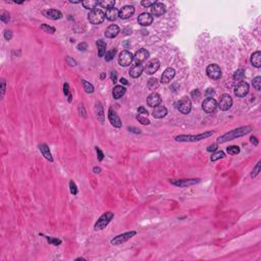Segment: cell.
<instances>
[{
    "instance_id": "obj_62",
    "label": "cell",
    "mask_w": 261,
    "mask_h": 261,
    "mask_svg": "<svg viewBox=\"0 0 261 261\" xmlns=\"http://www.w3.org/2000/svg\"><path fill=\"white\" fill-rule=\"evenodd\" d=\"M120 81H121V84H124V85H129V82H128V81H126L125 78H121Z\"/></svg>"
},
{
    "instance_id": "obj_53",
    "label": "cell",
    "mask_w": 261,
    "mask_h": 261,
    "mask_svg": "<svg viewBox=\"0 0 261 261\" xmlns=\"http://www.w3.org/2000/svg\"><path fill=\"white\" fill-rule=\"evenodd\" d=\"M87 47H88V45H87V43H85V42H82V43H80L78 45V49L80 51H85Z\"/></svg>"
},
{
    "instance_id": "obj_41",
    "label": "cell",
    "mask_w": 261,
    "mask_h": 261,
    "mask_svg": "<svg viewBox=\"0 0 261 261\" xmlns=\"http://www.w3.org/2000/svg\"><path fill=\"white\" fill-rule=\"evenodd\" d=\"M148 87L150 90H155L157 87H158V81L156 79H150L148 82Z\"/></svg>"
},
{
    "instance_id": "obj_55",
    "label": "cell",
    "mask_w": 261,
    "mask_h": 261,
    "mask_svg": "<svg viewBox=\"0 0 261 261\" xmlns=\"http://www.w3.org/2000/svg\"><path fill=\"white\" fill-rule=\"evenodd\" d=\"M128 130H130V132L135 133V134H140L141 133V130L137 129V128H134V126H128Z\"/></svg>"
},
{
    "instance_id": "obj_5",
    "label": "cell",
    "mask_w": 261,
    "mask_h": 261,
    "mask_svg": "<svg viewBox=\"0 0 261 261\" xmlns=\"http://www.w3.org/2000/svg\"><path fill=\"white\" fill-rule=\"evenodd\" d=\"M176 109H178L180 112H182L184 114H188L190 113V111L192 109V101L190 98L188 97H183L181 100H179L176 102Z\"/></svg>"
},
{
    "instance_id": "obj_33",
    "label": "cell",
    "mask_w": 261,
    "mask_h": 261,
    "mask_svg": "<svg viewBox=\"0 0 261 261\" xmlns=\"http://www.w3.org/2000/svg\"><path fill=\"white\" fill-rule=\"evenodd\" d=\"M99 5H100L102 8H112L116 5V1L113 0H103V1H99Z\"/></svg>"
},
{
    "instance_id": "obj_49",
    "label": "cell",
    "mask_w": 261,
    "mask_h": 261,
    "mask_svg": "<svg viewBox=\"0 0 261 261\" xmlns=\"http://www.w3.org/2000/svg\"><path fill=\"white\" fill-rule=\"evenodd\" d=\"M205 94H206V96L208 98H212L213 96H214V94H215V91H214L213 88H208V89L206 90Z\"/></svg>"
},
{
    "instance_id": "obj_58",
    "label": "cell",
    "mask_w": 261,
    "mask_h": 261,
    "mask_svg": "<svg viewBox=\"0 0 261 261\" xmlns=\"http://www.w3.org/2000/svg\"><path fill=\"white\" fill-rule=\"evenodd\" d=\"M66 61H67L68 65H71V66H75V65H76V61H75V60H72L70 56H67V57H66Z\"/></svg>"
},
{
    "instance_id": "obj_51",
    "label": "cell",
    "mask_w": 261,
    "mask_h": 261,
    "mask_svg": "<svg viewBox=\"0 0 261 261\" xmlns=\"http://www.w3.org/2000/svg\"><path fill=\"white\" fill-rule=\"evenodd\" d=\"M4 38L7 41H9L11 38H12V32H11L10 30H5L4 31Z\"/></svg>"
},
{
    "instance_id": "obj_11",
    "label": "cell",
    "mask_w": 261,
    "mask_h": 261,
    "mask_svg": "<svg viewBox=\"0 0 261 261\" xmlns=\"http://www.w3.org/2000/svg\"><path fill=\"white\" fill-rule=\"evenodd\" d=\"M217 107V102L214 98H206L202 102V109L206 113H212Z\"/></svg>"
},
{
    "instance_id": "obj_39",
    "label": "cell",
    "mask_w": 261,
    "mask_h": 261,
    "mask_svg": "<svg viewBox=\"0 0 261 261\" xmlns=\"http://www.w3.org/2000/svg\"><path fill=\"white\" fill-rule=\"evenodd\" d=\"M253 87L255 88V90L260 91L261 89V76H256L255 79H253Z\"/></svg>"
},
{
    "instance_id": "obj_47",
    "label": "cell",
    "mask_w": 261,
    "mask_h": 261,
    "mask_svg": "<svg viewBox=\"0 0 261 261\" xmlns=\"http://www.w3.org/2000/svg\"><path fill=\"white\" fill-rule=\"evenodd\" d=\"M200 96H201V94H200V91L199 90H194V91H192V93H191V97L194 99V100H198L199 98H200Z\"/></svg>"
},
{
    "instance_id": "obj_25",
    "label": "cell",
    "mask_w": 261,
    "mask_h": 261,
    "mask_svg": "<svg viewBox=\"0 0 261 261\" xmlns=\"http://www.w3.org/2000/svg\"><path fill=\"white\" fill-rule=\"evenodd\" d=\"M167 114V109H166V107H164V106H156L155 107V109L153 110V112H152V116H154L155 118H162L164 117Z\"/></svg>"
},
{
    "instance_id": "obj_57",
    "label": "cell",
    "mask_w": 261,
    "mask_h": 261,
    "mask_svg": "<svg viewBox=\"0 0 261 261\" xmlns=\"http://www.w3.org/2000/svg\"><path fill=\"white\" fill-rule=\"evenodd\" d=\"M216 149H217V144H213V145H210L209 147H207V151L212 152V151H215Z\"/></svg>"
},
{
    "instance_id": "obj_14",
    "label": "cell",
    "mask_w": 261,
    "mask_h": 261,
    "mask_svg": "<svg viewBox=\"0 0 261 261\" xmlns=\"http://www.w3.org/2000/svg\"><path fill=\"white\" fill-rule=\"evenodd\" d=\"M165 11H166V6L162 2H155L151 6V14H153L154 17L163 15L165 13Z\"/></svg>"
},
{
    "instance_id": "obj_2",
    "label": "cell",
    "mask_w": 261,
    "mask_h": 261,
    "mask_svg": "<svg viewBox=\"0 0 261 261\" xmlns=\"http://www.w3.org/2000/svg\"><path fill=\"white\" fill-rule=\"evenodd\" d=\"M214 134L213 130H207L205 133L198 134V135H179L175 138L176 142H197L207 139Z\"/></svg>"
},
{
    "instance_id": "obj_40",
    "label": "cell",
    "mask_w": 261,
    "mask_h": 261,
    "mask_svg": "<svg viewBox=\"0 0 261 261\" xmlns=\"http://www.w3.org/2000/svg\"><path fill=\"white\" fill-rule=\"evenodd\" d=\"M41 30H43L44 32H46V33H49V34H53V33H55V29L53 28V27H50L49 25H46V24L41 25Z\"/></svg>"
},
{
    "instance_id": "obj_37",
    "label": "cell",
    "mask_w": 261,
    "mask_h": 261,
    "mask_svg": "<svg viewBox=\"0 0 261 261\" xmlns=\"http://www.w3.org/2000/svg\"><path fill=\"white\" fill-rule=\"evenodd\" d=\"M224 151H217L214 154L211 155V161H216L218 159H222L224 158Z\"/></svg>"
},
{
    "instance_id": "obj_59",
    "label": "cell",
    "mask_w": 261,
    "mask_h": 261,
    "mask_svg": "<svg viewBox=\"0 0 261 261\" xmlns=\"http://www.w3.org/2000/svg\"><path fill=\"white\" fill-rule=\"evenodd\" d=\"M110 78H111V80H112L113 83L116 82V71H111Z\"/></svg>"
},
{
    "instance_id": "obj_36",
    "label": "cell",
    "mask_w": 261,
    "mask_h": 261,
    "mask_svg": "<svg viewBox=\"0 0 261 261\" xmlns=\"http://www.w3.org/2000/svg\"><path fill=\"white\" fill-rule=\"evenodd\" d=\"M226 151H228L229 154H231V155H237L240 153V148L238 147V146H229V147L226 148Z\"/></svg>"
},
{
    "instance_id": "obj_60",
    "label": "cell",
    "mask_w": 261,
    "mask_h": 261,
    "mask_svg": "<svg viewBox=\"0 0 261 261\" xmlns=\"http://www.w3.org/2000/svg\"><path fill=\"white\" fill-rule=\"evenodd\" d=\"M250 141H251V143H252L253 145H254V146L258 145V140H257L256 137H251V138H250Z\"/></svg>"
},
{
    "instance_id": "obj_50",
    "label": "cell",
    "mask_w": 261,
    "mask_h": 261,
    "mask_svg": "<svg viewBox=\"0 0 261 261\" xmlns=\"http://www.w3.org/2000/svg\"><path fill=\"white\" fill-rule=\"evenodd\" d=\"M79 113H80L81 116L86 117V110H85V107H84L83 104H80L79 105Z\"/></svg>"
},
{
    "instance_id": "obj_15",
    "label": "cell",
    "mask_w": 261,
    "mask_h": 261,
    "mask_svg": "<svg viewBox=\"0 0 261 261\" xmlns=\"http://www.w3.org/2000/svg\"><path fill=\"white\" fill-rule=\"evenodd\" d=\"M134 13H135V7L132 5H126L118 10V17L122 20L130 18Z\"/></svg>"
},
{
    "instance_id": "obj_32",
    "label": "cell",
    "mask_w": 261,
    "mask_h": 261,
    "mask_svg": "<svg viewBox=\"0 0 261 261\" xmlns=\"http://www.w3.org/2000/svg\"><path fill=\"white\" fill-rule=\"evenodd\" d=\"M82 5L85 7L86 9L93 10L96 8V6L99 5V1H94V0H87V1H83Z\"/></svg>"
},
{
    "instance_id": "obj_45",
    "label": "cell",
    "mask_w": 261,
    "mask_h": 261,
    "mask_svg": "<svg viewBox=\"0 0 261 261\" xmlns=\"http://www.w3.org/2000/svg\"><path fill=\"white\" fill-rule=\"evenodd\" d=\"M70 189H71V193L72 195H76L78 194V187H76V183L74 181L70 182Z\"/></svg>"
},
{
    "instance_id": "obj_29",
    "label": "cell",
    "mask_w": 261,
    "mask_h": 261,
    "mask_svg": "<svg viewBox=\"0 0 261 261\" xmlns=\"http://www.w3.org/2000/svg\"><path fill=\"white\" fill-rule=\"evenodd\" d=\"M105 17H106V18L108 21H111V22L116 21V17H118V10L116 8H114V7L107 9L106 10V13H105Z\"/></svg>"
},
{
    "instance_id": "obj_1",
    "label": "cell",
    "mask_w": 261,
    "mask_h": 261,
    "mask_svg": "<svg viewBox=\"0 0 261 261\" xmlns=\"http://www.w3.org/2000/svg\"><path fill=\"white\" fill-rule=\"evenodd\" d=\"M251 130H252V126H240V128L229 130V133H226V134H224V135H222L221 137H219L217 139V143L222 144V143H225V142H228V141H232L234 139H237V138H239V137H243V136L250 133Z\"/></svg>"
},
{
    "instance_id": "obj_23",
    "label": "cell",
    "mask_w": 261,
    "mask_h": 261,
    "mask_svg": "<svg viewBox=\"0 0 261 261\" xmlns=\"http://www.w3.org/2000/svg\"><path fill=\"white\" fill-rule=\"evenodd\" d=\"M143 71H144L143 65L139 64V63H136L135 65H133V66L130 67V76H132V78H134V79H137V78H139V76L142 75V72H143Z\"/></svg>"
},
{
    "instance_id": "obj_46",
    "label": "cell",
    "mask_w": 261,
    "mask_h": 261,
    "mask_svg": "<svg viewBox=\"0 0 261 261\" xmlns=\"http://www.w3.org/2000/svg\"><path fill=\"white\" fill-rule=\"evenodd\" d=\"M46 238L48 239L49 243L53 244L54 246H58V245L61 244V240H59V239H55V238H49V237H46Z\"/></svg>"
},
{
    "instance_id": "obj_16",
    "label": "cell",
    "mask_w": 261,
    "mask_h": 261,
    "mask_svg": "<svg viewBox=\"0 0 261 261\" xmlns=\"http://www.w3.org/2000/svg\"><path fill=\"white\" fill-rule=\"evenodd\" d=\"M108 120L110 121V124L112 125L114 128H121L122 125L120 116H117L116 112L112 108H109V110H108Z\"/></svg>"
},
{
    "instance_id": "obj_4",
    "label": "cell",
    "mask_w": 261,
    "mask_h": 261,
    "mask_svg": "<svg viewBox=\"0 0 261 261\" xmlns=\"http://www.w3.org/2000/svg\"><path fill=\"white\" fill-rule=\"evenodd\" d=\"M105 12L100 8H95L90 11L88 18L92 25H100L105 20Z\"/></svg>"
},
{
    "instance_id": "obj_10",
    "label": "cell",
    "mask_w": 261,
    "mask_h": 261,
    "mask_svg": "<svg viewBox=\"0 0 261 261\" xmlns=\"http://www.w3.org/2000/svg\"><path fill=\"white\" fill-rule=\"evenodd\" d=\"M134 60V55L132 54V52H130L128 50H124L120 53L118 55V63L121 66H129L132 63V61Z\"/></svg>"
},
{
    "instance_id": "obj_27",
    "label": "cell",
    "mask_w": 261,
    "mask_h": 261,
    "mask_svg": "<svg viewBox=\"0 0 261 261\" xmlns=\"http://www.w3.org/2000/svg\"><path fill=\"white\" fill-rule=\"evenodd\" d=\"M95 112H96V116H97V118L101 121V124H103V122H104V111H103V107L100 102L96 103Z\"/></svg>"
},
{
    "instance_id": "obj_54",
    "label": "cell",
    "mask_w": 261,
    "mask_h": 261,
    "mask_svg": "<svg viewBox=\"0 0 261 261\" xmlns=\"http://www.w3.org/2000/svg\"><path fill=\"white\" fill-rule=\"evenodd\" d=\"M5 81L1 80V98H3V96L5 94Z\"/></svg>"
},
{
    "instance_id": "obj_42",
    "label": "cell",
    "mask_w": 261,
    "mask_h": 261,
    "mask_svg": "<svg viewBox=\"0 0 261 261\" xmlns=\"http://www.w3.org/2000/svg\"><path fill=\"white\" fill-rule=\"evenodd\" d=\"M259 171H260V160L258 161V162H257L255 167L253 168V170L251 172V178H253V179L256 178V176L259 175Z\"/></svg>"
},
{
    "instance_id": "obj_3",
    "label": "cell",
    "mask_w": 261,
    "mask_h": 261,
    "mask_svg": "<svg viewBox=\"0 0 261 261\" xmlns=\"http://www.w3.org/2000/svg\"><path fill=\"white\" fill-rule=\"evenodd\" d=\"M114 216V214L111 211H107V212L103 213L102 215L98 218V220L96 221V224L94 225L95 231H102L104 229L107 225L109 224V222L112 220V218Z\"/></svg>"
},
{
    "instance_id": "obj_48",
    "label": "cell",
    "mask_w": 261,
    "mask_h": 261,
    "mask_svg": "<svg viewBox=\"0 0 261 261\" xmlns=\"http://www.w3.org/2000/svg\"><path fill=\"white\" fill-rule=\"evenodd\" d=\"M156 1H150V0H143L141 1V5L144 7H151L153 4H154Z\"/></svg>"
},
{
    "instance_id": "obj_13",
    "label": "cell",
    "mask_w": 261,
    "mask_h": 261,
    "mask_svg": "<svg viewBox=\"0 0 261 261\" xmlns=\"http://www.w3.org/2000/svg\"><path fill=\"white\" fill-rule=\"evenodd\" d=\"M159 66H160V62L159 60L157 58H153L151 59L149 62L147 63L145 67V71L147 75H154L155 72L159 70Z\"/></svg>"
},
{
    "instance_id": "obj_52",
    "label": "cell",
    "mask_w": 261,
    "mask_h": 261,
    "mask_svg": "<svg viewBox=\"0 0 261 261\" xmlns=\"http://www.w3.org/2000/svg\"><path fill=\"white\" fill-rule=\"evenodd\" d=\"M96 151H97V157H98V160L99 161H102L103 158H104V154H103V152L99 149L98 147H96Z\"/></svg>"
},
{
    "instance_id": "obj_56",
    "label": "cell",
    "mask_w": 261,
    "mask_h": 261,
    "mask_svg": "<svg viewBox=\"0 0 261 261\" xmlns=\"http://www.w3.org/2000/svg\"><path fill=\"white\" fill-rule=\"evenodd\" d=\"M138 112H139V114H148L147 109H145V107H143V106H140L139 108H138Z\"/></svg>"
},
{
    "instance_id": "obj_34",
    "label": "cell",
    "mask_w": 261,
    "mask_h": 261,
    "mask_svg": "<svg viewBox=\"0 0 261 261\" xmlns=\"http://www.w3.org/2000/svg\"><path fill=\"white\" fill-rule=\"evenodd\" d=\"M82 85L86 93H93L94 92V86L89 82H87L86 80H82Z\"/></svg>"
},
{
    "instance_id": "obj_64",
    "label": "cell",
    "mask_w": 261,
    "mask_h": 261,
    "mask_svg": "<svg viewBox=\"0 0 261 261\" xmlns=\"http://www.w3.org/2000/svg\"><path fill=\"white\" fill-rule=\"evenodd\" d=\"M104 78H105V74H104V72H102V75H101V79L103 80Z\"/></svg>"
},
{
    "instance_id": "obj_7",
    "label": "cell",
    "mask_w": 261,
    "mask_h": 261,
    "mask_svg": "<svg viewBox=\"0 0 261 261\" xmlns=\"http://www.w3.org/2000/svg\"><path fill=\"white\" fill-rule=\"evenodd\" d=\"M206 74L212 80H219L222 76L221 68L219 67V65H217L215 63L209 64L206 68Z\"/></svg>"
},
{
    "instance_id": "obj_6",
    "label": "cell",
    "mask_w": 261,
    "mask_h": 261,
    "mask_svg": "<svg viewBox=\"0 0 261 261\" xmlns=\"http://www.w3.org/2000/svg\"><path fill=\"white\" fill-rule=\"evenodd\" d=\"M136 234L137 233L135 231H130V232H126V233H124V234H121V235L114 237L113 239L110 241V244L113 245V246L121 245L122 243H125V242L129 241L130 239H132V238L135 236Z\"/></svg>"
},
{
    "instance_id": "obj_63",
    "label": "cell",
    "mask_w": 261,
    "mask_h": 261,
    "mask_svg": "<svg viewBox=\"0 0 261 261\" xmlns=\"http://www.w3.org/2000/svg\"><path fill=\"white\" fill-rule=\"evenodd\" d=\"M70 2L71 3H74V4H76V3H82V1H72V0H71Z\"/></svg>"
},
{
    "instance_id": "obj_30",
    "label": "cell",
    "mask_w": 261,
    "mask_h": 261,
    "mask_svg": "<svg viewBox=\"0 0 261 261\" xmlns=\"http://www.w3.org/2000/svg\"><path fill=\"white\" fill-rule=\"evenodd\" d=\"M96 44H97L98 47V55L100 57L104 56L106 53V43L103 40H98L96 42Z\"/></svg>"
},
{
    "instance_id": "obj_22",
    "label": "cell",
    "mask_w": 261,
    "mask_h": 261,
    "mask_svg": "<svg viewBox=\"0 0 261 261\" xmlns=\"http://www.w3.org/2000/svg\"><path fill=\"white\" fill-rule=\"evenodd\" d=\"M120 33V28L116 25H110L108 28L105 30L104 35L106 38H109V39H112V38L116 37Z\"/></svg>"
},
{
    "instance_id": "obj_21",
    "label": "cell",
    "mask_w": 261,
    "mask_h": 261,
    "mask_svg": "<svg viewBox=\"0 0 261 261\" xmlns=\"http://www.w3.org/2000/svg\"><path fill=\"white\" fill-rule=\"evenodd\" d=\"M43 14L46 17L49 18V20L52 21H56V20H60L62 17V13L61 11L57 10V9H47L43 11Z\"/></svg>"
},
{
    "instance_id": "obj_44",
    "label": "cell",
    "mask_w": 261,
    "mask_h": 261,
    "mask_svg": "<svg viewBox=\"0 0 261 261\" xmlns=\"http://www.w3.org/2000/svg\"><path fill=\"white\" fill-rule=\"evenodd\" d=\"M0 20H1L3 22H8L10 17H9V13L6 12V11H2L1 14H0Z\"/></svg>"
},
{
    "instance_id": "obj_19",
    "label": "cell",
    "mask_w": 261,
    "mask_h": 261,
    "mask_svg": "<svg viewBox=\"0 0 261 261\" xmlns=\"http://www.w3.org/2000/svg\"><path fill=\"white\" fill-rule=\"evenodd\" d=\"M175 71L172 67H167L165 71H163L162 76H161V83L162 84H168L170 81L175 78Z\"/></svg>"
},
{
    "instance_id": "obj_12",
    "label": "cell",
    "mask_w": 261,
    "mask_h": 261,
    "mask_svg": "<svg viewBox=\"0 0 261 261\" xmlns=\"http://www.w3.org/2000/svg\"><path fill=\"white\" fill-rule=\"evenodd\" d=\"M249 92V84L246 82H241L239 84H237V86L235 87V95L239 98L245 97Z\"/></svg>"
},
{
    "instance_id": "obj_38",
    "label": "cell",
    "mask_w": 261,
    "mask_h": 261,
    "mask_svg": "<svg viewBox=\"0 0 261 261\" xmlns=\"http://www.w3.org/2000/svg\"><path fill=\"white\" fill-rule=\"evenodd\" d=\"M116 49H110L109 51H107L105 53V60L106 61H111L113 59V57L114 55H116Z\"/></svg>"
},
{
    "instance_id": "obj_61",
    "label": "cell",
    "mask_w": 261,
    "mask_h": 261,
    "mask_svg": "<svg viewBox=\"0 0 261 261\" xmlns=\"http://www.w3.org/2000/svg\"><path fill=\"white\" fill-rule=\"evenodd\" d=\"M94 170L95 174H100V172H101V168L96 166V167H94V170Z\"/></svg>"
},
{
    "instance_id": "obj_28",
    "label": "cell",
    "mask_w": 261,
    "mask_h": 261,
    "mask_svg": "<svg viewBox=\"0 0 261 261\" xmlns=\"http://www.w3.org/2000/svg\"><path fill=\"white\" fill-rule=\"evenodd\" d=\"M251 63L254 65L255 67L261 66V52L260 51H256L251 55Z\"/></svg>"
},
{
    "instance_id": "obj_18",
    "label": "cell",
    "mask_w": 261,
    "mask_h": 261,
    "mask_svg": "<svg viewBox=\"0 0 261 261\" xmlns=\"http://www.w3.org/2000/svg\"><path fill=\"white\" fill-rule=\"evenodd\" d=\"M148 57H149V52L146 50L145 48H141L135 53V55H134V59H135V61L137 63L141 64L142 62H144V61L147 60Z\"/></svg>"
},
{
    "instance_id": "obj_8",
    "label": "cell",
    "mask_w": 261,
    "mask_h": 261,
    "mask_svg": "<svg viewBox=\"0 0 261 261\" xmlns=\"http://www.w3.org/2000/svg\"><path fill=\"white\" fill-rule=\"evenodd\" d=\"M233 105V98L229 94H222L218 101V108L221 111H226L229 110Z\"/></svg>"
},
{
    "instance_id": "obj_9",
    "label": "cell",
    "mask_w": 261,
    "mask_h": 261,
    "mask_svg": "<svg viewBox=\"0 0 261 261\" xmlns=\"http://www.w3.org/2000/svg\"><path fill=\"white\" fill-rule=\"evenodd\" d=\"M200 182L199 179H182V180H170V183L172 185L180 188H186L190 186H194L196 184Z\"/></svg>"
},
{
    "instance_id": "obj_35",
    "label": "cell",
    "mask_w": 261,
    "mask_h": 261,
    "mask_svg": "<svg viewBox=\"0 0 261 261\" xmlns=\"http://www.w3.org/2000/svg\"><path fill=\"white\" fill-rule=\"evenodd\" d=\"M63 93H64V95L67 97L68 102H71V101H72V95L71 94L70 85H68L67 83H64V85H63Z\"/></svg>"
},
{
    "instance_id": "obj_24",
    "label": "cell",
    "mask_w": 261,
    "mask_h": 261,
    "mask_svg": "<svg viewBox=\"0 0 261 261\" xmlns=\"http://www.w3.org/2000/svg\"><path fill=\"white\" fill-rule=\"evenodd\" d=\"M39 149H40V151L42 153V155H43L46 159H47L48 161H50V162H53V157H52V154H51V151H50V149H49L47 144H40Z\"/></svg>"
},
{
    "instance_id": "obj_17",
    "label": "cell",
    "mask_w": 261,
    "mask_h": 261,
    "mask_svg": "<svg viewBox=\"0 0 261 261\" xmlns=\"http://www.w3.org/2000/svg\"><path fill=\"white\" fill-rule=\"evenodd\" d=\"M138 22L142 27H148L153 22V17L151 13L143 12L138 17Z\"/></svg>"
},
{
    "instance_id": "obj_20",
    "label": "cell",
    "mask_w": 261,
    "mask_h": 261,
    "mask_svg": "<svg viewBox=\"0 0 261 261\" xmlns=\"http://www.w3.org/2000/svg\"><path fill=\"white\" fill-rule=\"evenodd\" d=\"M161 103V97L158 93H151L150 95L148 96L147 98V104L150 106V107H156V106H159Z\"/></svg>"
},
{
    "instance_id": "obj_43",
    "label": "cell",
    "mask_w": 261,
    "mask_h": 261,
    "mask_svg": "<svg viewBox=\"0 0 261 261\" xmlns=\"http://www.w3.org/2000/svg\"><path fill=\"white\" fill-rule=\"evenodd\" d=\"M136 118H137V121H139L140 124H142V125H145V126L150 125V121H149L147 117H144V116H137Z\"/></svg>"
},
{
    "instance_id": "obj_31",
    "label": "cell",
    "mask_w": 261,
    "mask_h": 261,
    "mask_svg": "<svg viewBox=\"0 0 261 261\" xmlns=\"http://www.w3.org/2000/svg\"><path fill=\"white\" fill-rule=\"evenodd\" d=\"M234 79H235L236 83L239 84L241 82H244V79H245V71L243 68H240V70H238L235 74H234Z\"/></svg>"
},
{
    "instance_id": "obj_26",
    "label": "cell",
    "mask_w": 261,
    "mask_h": 261,
    "mask_svg": "<svg viewBox=\"0 0 261 261\" xmlns=\"http://www.w3.org/2000/svg\"><path fill=\"white\" fill-rule=\"evenodd\" d=\"M126 89L124 87V86H121V85H117L113 88V90H112V96H113V98L114 99H120L121 98L122 96H124L126 94Z\"/></svg>"
}]
</instances>
